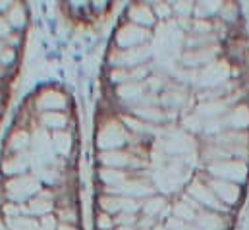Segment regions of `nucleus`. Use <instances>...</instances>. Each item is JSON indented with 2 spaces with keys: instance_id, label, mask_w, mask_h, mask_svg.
I'll return each instance as SVG.
<instances>
[{
  "instance_id": "f03ea898",
  "label": "nucleus",
  "mask_w": 249,
  "mask_h": 230,
  "mask_svg": "<svg viewBox=\"0 0 249 230\" xmlns=\"http://www.w3.org/2000/svg\"><path fill=\"white\" fill-rule=\"evenodd\" d=\"M0 230H85L81 128L75 99L62 83L31 89L6 130Z\"/></svg>"
},
{
  "instance_id": "7ed1b4c3",
  "label": "nucleus",
  "mask_w": 249,
  "mask_h": 230,
  "mask_svg": "<svg viewBox=\"0 0 249 230\" xmlns=\"http://www.w3.org/2000/svg\"><path fill=\"white\" fill-rule=\"evenodd\" d=\"M29 21L25 2H0V126L25 53Z\"/></svg>"
},
{
  "instance_id": "f257e3e1",
  "label": "nucleus",
  "mask_w": 249,
  "mask_h": 230,
  "mask_svg": "<svg viewBox=\"0 0 249 230\" xmlns=\"http://www.w3.org/2000/svg\"><path fill=\"white\" fill-rule=\"evenodd\" d=\"M248 192L242 6L127 4L101 66L93 230H234Z\"/></svg>"
}]
</instances>
